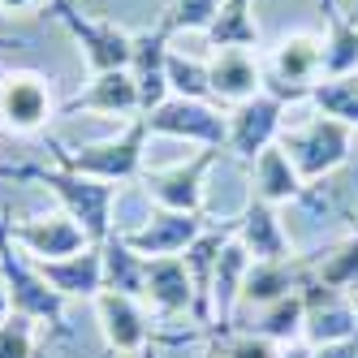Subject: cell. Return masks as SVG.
<instances>
[{"instance_id":"6da1fadb","label":"cell","mask_w":358,"mask_h":358,"mask_svg":"<svg viewBox=\"0 0 358 358\" xmlns=\"http://www.w3.org/2000/svg\"><path fill=\"white\" fill-rule=\"evenodd\" d=\"M0 177H22V182H39L48 186L57 199L65 216H73L91 242H104L113 234V199H117V186L108 182H95V177H83V173H69V169H35V164H17V169H0Z\"/></svg>"},{"instance_id":"7a4b0ae2","label":"cell","mask_w":358,"mask_h":358,"mask_svg":"<svg viewBox=\"0 0 358 358\" xmlns=\"http://www.w3.org/2000/svg\"><path fill=\"white\" fill-rule=\"evenodd\" d=\"M147 117H134L121 134L113 138H99V143H87V147H65L57 138H48L52 147V160L69 173H83V177H95V182H130L143 169V151H147Z\"/></svg>"},{"instance_id":"3957f363","label":"cell","mask_w":358,"mask_h":358,"mask_svg":"<svg viewBox=\"0 0 358 358\" xmlns=\"http://www.w3.org/2000/svg\"><path fill=\"white\" fill-rule=\"evenodd\" d=\"M280 151L294 160L302 182H311V177L332 173L350 156V125L332 121V117H315V121H306L280 138Z\"/></svg>"},{"instance_id":"277c9868","label":"cell","mask_w":358,"mask_h":358,"mask_svg":"<svg viewBox=\"0 0 358 358\" xmlns=\"http://www.w3.org/2000/svg\"><path fill=\"white\" fill-rule=\"evenodd\" d=\"M0 276L9 285V302L17 315L27 320H48V324H61V294L39 276V268L27 264V255L13 250V238H9V224L0 220Z\"/></svg>"},{"instance_id":"5b68a950","label":"cell","mask_w":358,"mask_h":358,"mask_svg":"<svg viewBox=\"0 0 358 358\" xmlns=\"http://www.w3.org/2000/svg\"><path fill=\"white\" fill-rule=\"evenodd\" d=\"M52 13L69 27V35L83 43V57L91 65V73H108V69H130V52H134V35H125L113 22H99L78 13L73 0H48Z\"/></svg>"},{"instance_id":"8992f818","label":"cell","mask_w":358,"mask_h":358,"mask_svg":"<svg viewBox=\"0 0 358 358\" xmlns=\"http://www.w3.org/2000/svg\"><path fill=\"white\" fill-rule=\"evenodd\" d=\"M151 134H169V138H186L199 147H224L229 138V117H220L208 99H182L173 95L160 108L143 113Z\"/></svg>"},{"instance_id":"52a82bcc","label":"cell","mask_w":358,"mask_h":358,"mask_svg":"<svg viewBox=\"0 0 358 358\" xmlns=\"http://www.w3.org/2000/svg\"><path fill=\"white\" fill-rule=\"evenodd\" d=\"M220 147H199L194 160H182L173 169H151L147 173V194L169 212H194L203 216V177L216 164Z\"/></svg>"},{"instance_id":"ba28073f","label":"cell","mask_w":358,"mask_h":358,"mask_svg":"<svg viewBox=\"0 0 358 358\" xmlns=\"http://www.w3.org/2000/svg\"><path fill=\"white\" fill-rule=\"evenodd\" d=\"M320 69H324V43L311 39V35H294L276 48L272 69L264 73L268 95H276L280 104H285V99H306L311 95V78Z\"/></svg>"},{"instance_id":"9c48e42d","label":"cell","mask_w":358,"mask_h":358,"mask_svg":"<svg viewBox=\"0 0 358 358\" xmlns=\"http://www.w3.org/2000/svg\"><path fill=\"white\" fill-rule=\"evenodd\" d=\"M199 234H203V216L156 208L138 229H125L121 242L130 246L134 255H143V259H164V255H182Z\"/></svg>"},{"instance_id":"30bf717a","label":"cell","mask_w":358,"mask_h":358,"mask_svg":"<svg viewBox=\"0 0 358 358\" xmlns=\"http://www.w3.org/2000/svg\"><path fill=\"white\" fill-rule=\"evenodd\" d=\"M13 246H22L35 259H65V255H78L91 246L87 229L73 216H39V220H5Z\"/></svg>"},{"instance_id":"8fae6325","label":"cell","mask_w":358,"mask_h":358,"mask_svg":"<svg viewBox=\"0 0 358 358\" xmlns=\"http://www.w3.org/2000/svg\"><path fill=\"white\" fill-rule=\"evenodd\" d=\"M280 113H285V104H280L276 95H250L246 104L234 108V117H229V138L224 147L234 151V156L242 160H255L264 147H272L276 130H280Z\"/></svg>"},{"instance_id":"7c38bea8","label":"cell","mask_w":358,"mask_h":358,"mask_svg":"<svg viewBox=\"0 0 358 358\" xmlns=\"http://www.w3.org/2000/svg\"><path fill=\"white\" fill-rule=\"evenodd\" d=\"M169 27L160 22L156 31H143L134 35V52H130V78L138 87V108L151 113V108H160L164 99H169Z\"/></svg>"},{"instance_id":"4fadbf2b","label":"cell","mask_w":358,"mask_h":358,"mask_svg":"<svg viewBox=\"0 0 358 358\" xmlns=\"http://www.w3.org/2000/svg\"><path fill=\"white\" fill-rule=\"evenodd\" d=\"M52 117V91L39 73H0V125L13 130H39Z\"/></svg>"},{"instance_id":"5bb4252c","label":"cell","mask_w":358,"mask_h":358,"mask_svg":"<svg viewBox=\"0 0 358 358\" xmlns=\"http://www.w3.org/2000/svg\"><path fill=\"white\" fill-rule=\"evenodd\" d=\"M95 306H99V324H104V341L117 354H143L147 350L151 328H147V315H143V306L134 298L99 289L95 294Z\"/></svg>"},{"instance_id":"9a60e30c","label":"cell","mask_w":358,"mask_h":358,"mask_svg":"<svg viewBox=\"0 0 358 358\" xmlns=\"http://www.w3.org/2000/svg\"><path fill=\"white\" fill-rule=\"evenodd\" d=\"M39 276L61 298H95L104 289V255H99V246H87L65 259H39Z\"/></svg>"},{"instance_id":"2e32d148","label":"cell","mask_w":358,"mask_h":358,"mask_svg":"<svg viewBox=\"0 0 358 358\" xmlns=\"http://www.w3.org/2000/svg\"><path fill=\"white\" fill-rule=\"evenodd\" d=\"M208 83H212V99L238 108L250 95H259L264 73H259V65H255V57L246 48H220L208 65Z\"/></svg>"},{"instance_id":"e0dca14e","label":"cell","mask_w":358,"mask_h":358,"mask_svg":"<svg viewBox=\"0 0 358 358\" xmlns=\"http://www.w3.org/2000/svg\"><path fill=\"white\" fill-rule=\"evenodd\" d=\"M65 113H108V117L143 113V108H138V87H134V78H130V69L95 73L91 87L78 91V95L65 104Z\"/></svg>"},{"instance_id":"ac0fdd59","label":"cell","mask_w":358,"mask_h":358,"mask_svg":"<svg viewBox=\"0 0 358 358\" xmlns=\"http://www.w3.org/2000/svg\"><path fill=\"white\" fill-rule=\"evenodd\" d=\"M238 242L246 246V255H250L255 264L289 259V238H285V229H280L272 203H264V199H250L246 203V212L238 220Z\"/></svg>"},{"instance_id":"d6986e66","label":"cell","mask_w":358,"mask_h":358,"mask_svg":"<svg viewBox=\"0 0 358 358\" xmlns=\"http://www.w3.org/2000/svg\"><path fill=\"white\" fill-rule=\"evenodd\" d=\"M147 294L164 315L190 311L194 306V280L186 272L182 255H164V259H147Z\"/></svg>"},{"instance_id":"ffe728a7","label":"cell","mask_w":358,"mask_h":358,"mask_svg":"<svg viewBox=\"0 0 358 358\" xmlns=\"http://www.w3.org/2000/svg\"><path fill=\"white\" fill-rule=\"evenodd\" d=\"M250 186H255V199L264 203H280V199H306L302 190V177L294 169V160L280 151L276 143L264 147L259 156H255V173H250Z\"/></svg>"},{"instance_id":"44dd1931","label":"cell","mask_w":358,"mask_h":358,"mask_svg":"<svg viewBox=\"0 0 358 358\" xmlns=\"http://www.w3.org/2000/svg\"><path fill=\"white\" fill-rule=\"evenodd\" d=\"M99 255H104V289L108 294H125V298L147 294V259L125 246L121 234H108L99 242Z\"/></svg>"},{"instance_id":"7402d4cb","label":"cell","mask_w":358,"mask_h":358,"mask_svg":"<svg viewBox=\"0 0 358 358\" xmlns=\"http://www.w3.org/2000/svg\"><path fill=\"white\" fill-rule=\"evenodd\" d=\"M208 35V43L216 48H255L259 43V27H255V17H250V0H224L220 13L212 17V27L203 31Z\"/></svg>"},{"instance_id":"603a6c76","label":"cell","mask_w":358,"mask_h":358,"mask_svg":"<svg viewBox=\"0 0 358 358\" xmlns=\"http://www.w3.org/2000/svg\"><path fill=\"white\" fill-rule=\"evenodd\" d=\"M328 5V22H332V31L324 39V73L328 78H350V73L358 69V27L354 22H345L337 9H332V0H324Z\"/></svg>"},{"instance_id":"cb8c5ba5","label":"cell","mask_w":358,"mask_h":358,"mask_svg":"<svg viewBox=\"0 0 358 358\" xmlns=\"http://www.w3.org/2000/svg\"><path fill=\"white\" fill-rule=\"evenodd\" d=\"M294 285H298V272L289 268V259H268V264L246 268L242 298L246 302H280V298H289Z\"/></svg>"},{"instance_id":"d4e9b609","label":"cell","mask_w":358,"mask_h":358,"mask_svg":"<svg viewBox=\"0 0 358 358\" xmlns=\"http://www.w3.org/2000/svg\"><path fill=\"white\" fill-rule=\"evenodd\" d=\"M311 99L315 108L332 121H345V125H358V78H328V83H315L311 87Z\"/></svg>"},{"instance_id":"484cf974","label":"cell","mask_w":358,"mask_h":358,"mask_svg":"<svg viewBox=\"0 0 358 358\" xmlns=\"http://www.w3.org/2000/svg\"><path fill=\"white\" fill-rule=\"evenodd\" d=\"M169 91H177L182 99H212V83H208V65L203 61H190L182 52H169Z\"/></svg>"},{"instance_id":"4316f807","label":"cell","mask_w":358,"mask_h":358,"mask_svg":"<svg viewBox=\"0 0 358 358\" xmlns=\"http://www.w3.org/2000/svg\"><path fill=\"white\" fill-rule=\"evenodd\" d=\"M224 0H173L169 13L160 17L164 27L177 35V31H208L212 27V17L220 13Z\"/></svg>"},{"instance_id":"83f0119b","label":"cell","mask_w":358,"mask_h":358,"mask_svg":"<svg viewBox=\"0 0 358 358\" xmlns=\"http://www.w3.org/2000/svg\"><path fill=\"white\" fill-rule=\"evenodd\" d=\"M31 324L27 315H9L0 324V358H31Z\"/></svg>"},{"instance_id":"f1b7e54d","label":"cell","mask_w":358,"mask_h":358,"mask_svg":"<svg viewBox=\"0 0 358 358\" xmlns=\"http://www.w3.org/2000/svg\"><path fill=\"white\" fill-rule=\"evenodd\" d=\"M302 311H306V302L302 298H280L272 311H268V320H264V337H289V332L298 328V320H302Z\"/></svg>"},{"instance_id":"f546056e","label":"cell","mask_w":358,"mask_h":358,"mask_svg":"<svg viewBox=\"0 0 358 358\" xmlns=\"http://www.w3.org/2000/svg\"><path fill=\"white\" fill-rule=\"evenodd\" d=\"M358 272V238L341 250V259H332L328 268H324V280H328V285H341V280H350Z\"/></svg>"},{"instance_id":"4dcf8cb0","label":"cell","mask_w":358,"mask_h":358,"mask_svg":"<svg viewBox=\"0 0 358 358\" xmlns=\"http://www.w3.org/2000/svg\"><path fill=\"white\" fill-rule=\"evenodd\" d=\"M224 358H276V350H272V341L268 337H242L234 350H229Z\"/></svg>"},{"instance_id":"1f68e13d","label":"cell","mask_w":358,"mask_h":358,"mask_svg":"<svg viewBox=\"0 0 358 358\" xmlns=\"http://www.w3.org/2000/svg\"><path fill=\"white\" fill-rule=\"evenodd\" d=\"M13 315V302H9V285H5V276H0V324H5Z\"/></svg>"},{"instance_id":"d6a6232c","label":"cell","mask_w":358,"mask_h":358,"mask_svg":"<svg viewBox=\"0 0 358 358\" xmlns=\"http://www.w3.org/2000/svg\"><path fill=\"white\" fill-rule=\"evenodd\" d=\"M39 0H0V9H9V13H22V9H35Z\"/></svg>"},{"instance_id":"836d02e7","label":"cell","mask_w":358,"mask_h":358,"mask_svg":"<svg viewBox=\"0 0 358 358\" xmlns=\"http://www.w3.org/2000/svg\"><path fill=\"white\" fill-rule=\"evenodd\" d=\"M0 48H9V43H5V39H0Z\"/></svg>"}]
</instances>
